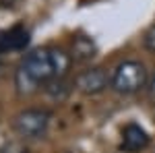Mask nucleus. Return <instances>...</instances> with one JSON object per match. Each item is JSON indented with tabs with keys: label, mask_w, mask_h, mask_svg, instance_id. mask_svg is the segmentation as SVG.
Returning <instances> with one entry per match:
<instances>
[{
	"label": "nucleus",
	"mask_w": 155,
	"mask_h": 153,
	"mask_svg": "<svg viewBox=\"0 0 155 153\" xmlns=\"http://www.w3.org/2000/svg\"><path fill=\"white\" fill-rule=\"evenodd\" d=\"M27 44H29V31L21 25L11 27L6 31H0V54L25 50Z\"/></svg>",
	"instance_id": "6"
},
{
	"label": "nucleus",
	"mask_w": 155,
	"mask_h": 153,
	"mask_svg": "<svg viewBox=\"0 0 155 153\" xmlns=\"http://www.w3.org/2000/svg\"><path fill=\"white\" fill-rule=\"evenodd\" d=\"M112 89L122 95H132L149 85V72L143 62L139 60H124L114 68L112 75Z\"/></svg>",
	"instance_id": "2"
},
{
	"label": "nucleus",
	"mask_w": 155,
	"mask_h": 153,
	"mask_svg": "<svg viewBox=\"0 0 155 153\" xmlns=\"http://www.w3.org/2000/svg\"><path fill=\"white\" fill-rule=\"evenodd\" d=\"M71 68V56L58 48H37L29 52L19 64L15 75V85L21 95L37 91L52 79H64Z\"/></svg>",
	"instance_id": "1"
},
{
	"label": "nucleus",
	"mask_w": 155,
	"mask_h": 153,
	"mask_svg": "<svg viewBox=\"0 0 155 153\" xmlns=\"http://www.w3.org/2000/svg\"><path fill=\"white\" fill-rule=\"evenodd\" d=\"M107 83H112V79L107 77L106 68L95 66V68L83 71L77 77V89L83 91V93H87V95H95V93H101V91L106 89Z\"/></svg>",
	"instance_id": "4"
},
{
	"label": "nucleus",
	"mask_w": 155,
	"mask_h": 153,
	"mask_svg": "<svg viewBox=\"0 0 155 153\" xmlns=\"http://www.w3.org/2000/svg\"><path fill=\"white\" fill-rule=\"evenodd\" d=\"M50 120H52V114L46 110H25L15 116L12 126L25 139H39L48 132Z\"/></svg>",
	"instance_id": "3"
},
{
	"label": "nucleus",
	"mask_w": 155,
	"mask_h": 153,
	"mask_svg": "<svg viewBox=\"0 0 155 153\" xmlns=\"http://www.w3.org/2000/svg\"><path fill=\"white\" fill-rule=\"evenodd\" d=\"M147 91H149V97H151V101L155 104V75L149 79V85H147Z\"/></svg>",
	"instance_id": "11"
},
{
	"label": "nucleus",
	"mask_w": 155,
	"mask_h": 153,
	"mask_svg": "<svg viewBox=\"0 0 155 153\" xmlns=\"http://www.w3.org/2000/svg\"><path fill=\"white\" fill-rule=\"evenodd\" d=\"M44 87H46V93H48L50 97H54V99H58V101H62V99L68 95V91H71V87L66 85L64 79H52V81H48Z\"/></svg>",
	"instance_id": "8"
},
{
	"label": "nucleus",
	"mask_w": 155,
	"mask_h": 153,
	"mask_svg": "<svg viewBox=\"0 0 155 153\" xmlns=\"http://www.w3.org/2000/svg\"><path fill=\"white\" fill-rule=\"evenodd\" d=\"M149 135H147V130L143 126H139V124H126L124 130H122V143H120V149L126 153H139L147 149L149 147Z\"/></svg>",
	"instance_id": "5"
},
{
	"label": "nucleus",
	"mask_w": 155,
	"mask_h": 153,
	"mask_svg": "<svg viewBox=\"0 0 155 153\" xmlns=\"http://www.w3.org/2000/svg\"><path fill=\"white\" fill-rule=\"evenodd\" d=\"M0 153H29V151L25 149L21 143H8V145H4L0 149Z\"/></svg>",
	"instance_id": "10"
},
{
	"label": "nucleus",
	"mask_w": 155,
	"mask_h": 153,
	"mask_svg": "<svg viewBox=\"0 0 155 153\" xmlns=\"http://www.w3.org/2000/svg\"><path fill=\"white\" fill-rule=\"evenodd\" d=\"M143 46H145V50L155 52V25H153V27H149V29L145 31V35H143Z\"/></svg>",
	"instance_id": "9"
},
{
	"label": "nucleus",
	"mask_w": 155,
	"mask_h": 153,
	"mask_svg": "<svg viewBox=\"0 0 155 153\" xmlns=\"http://www.w3.org/2000/svg\"><path fill=\"white\" fill-rule=\"evenodd\" d=\"M95 54H97V46L91 37L77 35L72 39V58L74 60L85 62V60H91Z\"/></svg>",
	"instance_id": "7"
}]
</instances>
